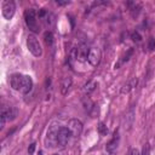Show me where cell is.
<instances>
[{
  "instance_id": "484cf974",
  "label": "cell",
  "mask_w": 155,
  "mask_h": 155,
  "mask_svg": "<svg viewBox=\"0 0 155 155\" xmlns=\"http://www.w3.org/2000/svg\"><path fill=\"white\" fill-rule=\"evenodd\" d=\"M56 2H57V5H61V6H63V5H68L70 1H58V0H57Z\"/></svg>"
},
{
  "instance_id": "d6986e66",
  "label": "cell",
  "mask_w": 155,
  "mask_h": 155,
  "mask_svg": "<svg viewBox=\"0 0 155 155\" xmlns=\"http://www.w3.org/2000/svg\"><path fill=\"white\" fill-rule=\"evenodd\" d=\"M97 130H98V133L101 136H107L108 134V127L105 126L104 122H99L98 126H97Z\"/></svg>"
},
{
  "instance_id": "44dd1931",
  "label": "cell",
  "mask_w": 155,
  "mask_h": 155,
  "mask_svg": "<svg viewBox=\"0 0 155 155\" xmlns=\"http://www.w3.org/2000/svg\"><path fill=\"white\" fill-rule=\"evenodd\" d=\"M148 48H149V51H154L155 50V38L154 36H149V39H148Z\"/></svg>"
},
{
  "instance_id": "7a4b0ae2",
  "label": "cell",
  "mask_w": 155,
  "mask_h": 155,
  "mask_svg": "<svg viewBox=\"0 0 155 155\" xmlns=\"http://www.w3.org/2000/svg\"><path fill=\"white\" fill-rule=\"evenodd\" d=\"M24 21L29 30H31L33 33L40 31V27L38 23V12L34 8H27L24 11Z\"/></svg>"
},
{
  "instance_id": "7c38bea8",
  "label": "cell",
  "mask_w": 155,
  "mask_h": 155,
  "mask_svg": "<svg viewBox=\"0 0 155 155\" xmlns=\"http://www.w3.org/2000/svg\"><path fill=\"white\" fill-rule=\"evenodd\" d=\"M71 84H73V80H71L70 76L63 78L62 81H61V93L62 94H67L69 88H70V86H71Z\"/></svg>"
},
{
  "instance_id": "6da1fadb",
  "label": "cell",
  "mask_w": 155,
  "mask_h": 155,
  "mask_svg": "<svg viewBox=\"0 0 155 155\" xmlns=\"http://www.w3.org/2000/svg\"><path fill=\"white\" fill-rule=\"evenodd\" d=\"M10 85L13 90L21 92V93H28L33 88V80L29 75L23 74H12L10 76Z\"/></svg>"
},
{
  "instance_id": "8992f818",
  "label": "cell",
  "mask_w": 155,
  "mask_h": 155,
  "mask_svg": "<svg viewBox=\"0 0 155 155\" xmlns=\"http://www.w3.org/2000/svg\"><path fill=\"white\" fill-rule=\"evenodd\" d=\"M102 58V52L98 47H90L88 51V56H87V62L92 65V67H97L101 62Z\"/></svg>"
},
{
  "instance_id": "e0dca14e",
  "label": "cell",
  "mask_w": 155,
  "mask_h": 155,
  "mask_svg": "<svg viewBox=\"0 0 155 155\" xmlns=\"http://www.w3.org/2000/svg\"><path fill=\"white\" fill-rule=\"evenodd\" d=\"M82 104H84V108H85L88 113H91V110H92L93 107H94V104L91 102V99H90L88 97H85V98L82 99Z\"/></svg>"
},
{
  "instance_id": "8fae6325",
  "label": "cell",
  "mask_w": 155,
  "mask_h": 155,
  "mask_svg": "<svg viewBox=\"0 0 155 155\" xmlns=\"http://www.w3.org/2000/svg\"><path fill=\"white\" fill-rule=\"evenodd\" d=\"M88 51H90V47H87L86 45H80V46H78V59H79L80 62L87 61Z\"/></svg>"
},
{
  "instance_id": "603a6c76",
  "label": "cell",
  "mask_w": 155,
  "mask_h": 155,
  "mask_svg": "<svg viewBox=\"0 0 155 155\" xmlns=\"http://www.w3.org/2000/svg\"><path fill=\"white\" fill-rule=\"evenodd\" d=\"M142 155H150V147H149V144H148V143H147V144H144L143 150H142Z\"/></svg>"
},
{
  "instance_id": "9c48e42d",
  "label": "cell",
  "mask_w": 155,
  "mask_h": 155,
  "mask_svg": "<svg viewBox=\"0 0 155 155\" xmlns=\"http://www.w3.org/2000/svg\"><path fill=\"white\" fill-rule=\"evenodd\" d=\"M117 144H119V133L115 132L114 136H113V138L105 145V151L108 153V155H114L115 154L116 148H117Z\"/></svg>"
},
{
  "instance_id": "2e32d148",
  "label": "cell",
  "mask_w": 155,
  "mask_h": 155,
  "mask_svg": "<svg viewBox=\"0 0 155 155\" xmlns=\"http://www.w3.org/2000/svg\"><path fill=\"white\" fill-rule=\"evenodd\" d=\"M44 40H45V42H46V45L47 46H52L53 45V33L52 31H50V30H47V31H45V34H44Z\"/></svg>"
},
{
  "instance_id": "9a60e30c",
  "label": "cell",
  "mask_w": 155,
  "mask_h": 155,
  "mask_svg": "<svg viewBox=\"0 0 155 155\" xmlns=\"http://www.w3.org/2000/svg\"><path fill=\"white\" fill-rule=\"evenodd\" d=\"M96 87H97V82L93 81V80H90V81H87V82L85 84V86H84V92H85L86 94H90V93H92V92L96 90Z\"/></svg>"
},
{
  "instance_id": "30bf717a",
  "label": "cell",
  "mask_w": 155,
  "mask_h": 155,
  "mask_svg": "<svg viewBox=\"0 0 155 155\" xmlns=\"http://www.w3.org/2000/svg\"><path fill=\"white\" fill-rule=\"evenodd\" d=\"M1 114L6 117L7 121H12V120H15V119L17 117L18 110H17V108H15V107H4V108L1 109Z\"/></svg>"
},
{
  "instance_id": "7402d4cb",
  "label": "cell",
  "mask_w": 155,
  "mask_h": 155,
  "mask_svg": "<svg viewBox=\"0 0 155 155\" xmlns=\"http://www.w3.org/2000/svg\"><path fill=\"white\" fill-rule=\"evenodd\" d=\"M131 39H132L134 42H140V41H142V36H140V34H139L138 31H133V33L131 34Z\"/></svg>"
},
{
  "instance_id": "277c9868",
  "label": "cell",
  "mask_w": 155,
  "mask_h": 155,
  "mask_svg": "<svg viewBox=\"0 0 155 155\" xmlns=\"http://www.w3.org/2000/svg\"><path fill=\"white\" fill-rule=\"evenodd\" d=\"M27 46L30 51V53L35 57H41L42 56V48H41V45L39 42V40L36 39L35 35L33 34H29L28 38H27Z\"/></svg>"
},
{
  "instance_id": "4fadbf2b",
  "label": "cell",
  "mask_w": 155,
  "mask_h": 155,
  "mask_svg": "<svg viewBox=\"0 0 155 155\" xmlns=\"http://www.w3.org/2000/svg\"><path fill=\"white\" fill-rule=\"evenodd\" d=\"M136 85H137V79L136 78H132V79H130L124 86H122V88H121V93H128L130 91H132L134 87H136Z\"/></svg>"
},
{
  "instance_id": "ba28073f",
  "label": "cell",
  "mask_w": 155,
  "mask_h": 155,
  "mask_svg": "<svg viewBox=\"0 0 155 155\" xmlns=\"http://www.w3.org/2000/svg\"><path fill=\"white\" fill-rule=\"evenodd\" d=\"M1 10H2V16H4V18H5V19H11V18L13 17V15H15L16 5H15L13 1L6 0V1H4Z\"/></svg>"
},
{
  "instance_id": "5b68a950",
  "label": "cell",
  "mask_w": 155,
  "mask_h": 155,
  "mask_svg": "<svg viewBox=\"0 0 155 155\" xmlns=\"http://www.w3.org/2000/svg\"><path fill=\"white\" fill-rule=\"evenodd\" d=\"M70 137H71V133L69 128L65 126H61L58 130V134H57V145L61 148H64L68 144Z\"/></svg>"
},
{
  "instance_id": "5bb4252c",
  "label": "cell",
  "mask_w": 155,
  "mask_h": 155,
  "mask_svg": "<svg viewBox=\"0 0 155 155\" xmlns=\"http://www.w3.org/2000/svg\"><path fill=\"white\" fill-rule=\"evenodd\" d=\"M132 54H133V48H128V50H127V51H126V52H125V53L122 54V57H121V58L119 59V62H117V63L115 64V69H117V68H119L120 65H122V64H124L125 62H127V61L130 59V57H131Z\"/></svg>"
},
{
  "instance_id": "3957f363",
  "label": "cell",
  "mask_w": 155,
  "mask_h": 155,
  "mask_svg": "<svg viewBox=\"0 0 155 155\" xmlns=\"http://www.w3.org/2000/svg\"><path fill=\"white\" fill-rule=\"evenodd\" d=\"M59 125L57 122H52L46 132V138H45V145L46 148H54L57 147V134L59 130Z\"/></svg>"
},
{
  "instance_id": "52a82bcc",
  "label": "cell",
  "mask_w": 155,
  "mask_h": 155,
  "mask_svg": "<svg viewBox=\"0 0 155 155\" xmlns=\"http://www.w3.org/2000/svg\"><path fill=\"white\" fill-rule=\"evenodd\" d=\"M67 127L69 128V131H70V133H71L73 137H79V136L82 133V128H84L82 122H81L80 120H78V119H71V120H69Z\"/></svg>"
},
{
  "instance_id": "ffe728a7",
  "label": "cell",
  "mask_w": 155,
  "mask_h": 155,
  "mask_svg": "<svg viewBox=\"0 0 155 155\" xmlns=\"http://www.w3.org/2000/svg\"><path fill=\"white\" fill-rule=\"evenodd\" d=\"M139 10H140V6L136 2H133V7H131V15L132 17H137L138 13H139Z\"/></svg>"
},
{
  "instance_id": "ac0fdd59",
  "label": "cell",
  "mask_w": 155,
  "mask_h": 155,
  "mask_svg": "<svg viewBox=\"0 0 155 155\" xmlns=\"http://www.w3.org/2000/svg\"><path fill=\"white\" fill-rule=\"evenodd\" d=\"M133 115H134V111H133V109H131L127 114H126V117H125V120H128V122H127V125L125 126V128L126 130H130L131 128V125H132V121H133Z\"/></svg>"
},
{
  "instance_id": "cb8c5ba5",
  "label": "cell",
  "mask_w": 155,
  "mask_h": 155,
  "mask_svg": "<svg viewBox=\"0 0 155 155\" xmlns=\"http://www.w3.org/2000/svg\"><path fill=\"white\" fill-rule=\"evenodd\" d=\"M35 147H36V144H35V143H31V144L28 147V153H29V155L34 154V151H35Z\"/></svg>"
},
{
  "instance_id": "d4e9b609",
  "label": "cell",
  "mask_w": 155,
  "mask_h": 155,
  "mask_svg": "<svg viewBox=\"0 0 155 155\" xmlns=\"http://www.w3.org/2000/svg\"><path fill=\"white\" fill-rule=\"evenodd\" d=\"M130 154H131V155H140V154H139V151H138V149H136V148H133V149H131V151H130Z\"/></svg>"
},
{
  "instance_id": "4316f807",
  "label": "cell",
  "mask_w": 155,
  "mask_h": 155,
  "mask_svg": "<svg viewBox=\"0 0 155 155\" xmlns=\"http://www.w3.org/2000/svg\"><path fill=\"white\" fill-rule=\"evenodd\" d=\"M56 155H58V154H56Z\"/></svg>"
}]
</instances>
